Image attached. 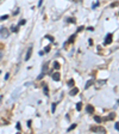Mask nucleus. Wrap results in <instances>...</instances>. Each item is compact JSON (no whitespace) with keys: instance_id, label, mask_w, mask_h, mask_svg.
I'll use <instances>...</instances> for the list:
<instances>
[{"instance_id":"1","label":"nucleus","mask_w":119,"mask_h":134,"mask_svg":"<svg viewBox=\"0 0 119 134\" xmlns=\"http://www.w3.org/2000/svg\"><path fill=\"white\" fill-rule=\"evenodd\" d=\"M0 36L3 37V38H7L10 36V31L6 28H0Z\"/></svg>"},{"instance_id":"2","label":"nucleus","mask_w":119,"mask_h":134,"mask_svg":"<svg viewBox=\"0 0 119 134\" xmlns=\"http://www.w3.org/2000/svg\"><path fill=\"white\" fill-rule=\"evenodd\" d=\"M91 131L93 132H100V133H106V129L104 127H91Z\"/></svg>"},{"instance_id":"3","label":"nucleus","mask_w":119,"mask_h":134,"mask_svg":"<svg viewBox=\"0 0 119 134\" xmlns=\"http://www.w3.org/2000/svg\"><path fill=\"white\" fill-rule=\"evenodd\" d=\"M31 54H32V46H30L28 49V52H26V56H25V61H28L29 59L31 58Z\"/></svg>"},{"instance_id":"4","label":"nucleus","mask_w":119,"mask_h":134,"mask_svg":"<svg viewBox=\"0 0 119 134\" xmlns=\"http://www.w3.org/2000/svg\"><path fill=\"white\" fill-rule=\"evenodd\" d=\"M111 42H112V34H108L105 38V44H110Z\"/></svg>"},{"instance_id":"5","label":"nucleus","mask_w":119,"mask_h":134,"mask_svg":"<svg viewBox=\"0 0 119 134\" xmlns=\"http://www.w3.org/2000/svg\"><path fill=\"white\" fill-rule=\"evenodd\" d=\"M51 77H53V80H55V81H58L60 80V79H61V77H60V73H53V75H51Z\"/></svg>"},{"instance_id":"6","label":"nucleus","mask_w":119,"mask_h":134,"mask_svg":"<svg viewBox=\"0 0 119 134\" xmlns=\"http://www.w3.org/2000/svg\"><path fill=\"white\" fill-rule=\"evenodd\" d=\"M87 113H89V114H93V113H94V108H93L92 105H88V107H87Z\"/></svg>"},{"instance_id":"7","label":"nucleus","mask_w":119,"mask_h":134,"mask_svg":"<svg viewBox=\"0 0 119 134\" xmlns=\"http://www.w3.org/2000/svg\"><path fill=\"white\" fill-rule=\"evenodd\" d=\"M79 92V89H76V87H74V89L72 90V91H70V96H75L76 95V93H78Z\"/></svg>"},{"instance_id":"8","label":"nucleus","mask_w":119,"mask_h":134,"mask_svg":"<svg viewBox=\"0 0 119 134\" xmlns=\"http://www.w3.org/2000/svg\"><path fill=\"white\" fill-rule=\"evenodd\" d=\"M81 108H82V103H81V102H79V103H76V110H78V111H80V110H81Z\"/></svg>"},{"instance_id":"9","label":"nucleus","mask_w":119,"mask_h":134,"mask_svg":"<svg viewBox=\"0 0 119 134\" xmlns=\"http://www.w3.org/2000/svg\"><path fill=\"white\" fill-rule=\"evenodd\" d=\"M60 67H61V66H60V64H58L57 61L54 62V68H55V70H60Z\"/></svg>"},{"instance_id":"10","label":"nucleus","mask_w":119,"mask_h":134,"mask_svg":"<svg viewBox=\"0 0 119 134\" xmlns=\"http://www.w3.org/2000/svg\"><path fill=\"white\" fill-rule=\"evenodd\" d=\"M94 121H95V122H98V123H100V122H101V117L94 116Z\"/></svg>"},{"instance_id":"11","label":"nucleus","mask_w":119,"mask_h":134,"mask_svg":"<svg viewBox=\"0 0 119 134\" xmlns=\"http://www.w3.org/2000/svg\"><path fill=\"white\" fill-rule=\"evenodd\" d=\"M92 84H93V81H92V80L87 81V84H86V86H85V89H88V87H89V86H91Z\"/></svg>"},{"instance_id":"12","label":"nucleus","mask_w":119,"mask_h":134,"mask_svg":"<svg viewBox=\"0 0 119 134\" xmlns=\"http://www.w3.org/2000/svg\"><path fill=\"white\" fill-rule=\"evenodd\" d=\"M68 85H69V86H74V80H73V79H70L69 81H68Z\"/></svg>"},{"instance_id":"13","label":"nucleus","mask_w":119,"mask_h":134,"mask_svg":"<svg viewBox=\"0 0 119 134\" xmlns=\"http://www.w3.org/2000/svg\"><path fill=\"white\" fill-rule=\"evenodd\" d=\"M48 93H49V91H48V86L47 85H44V95L48 96Z\"/></svg>"},{"instance_id":"14","label":"nucleus","mask_w":119,"mask_h":134,"mask_svg":"<svg viewBox=\"0 0 119 134\" xmlns=\"http://www.w3.org/2000/svg\"><path fill=\"white\" fill-rule=\"evenodd\" d=\"M7 18H8V16H7V14H5V16L0 17V20H5V19H7Z\"/></svg>"},{"instance_id":"15","label":"nucleus","mask_w":119,"mask_h":134,"mask_svg":"<svg viewBox=\"0 0 119 134\" xmlns=\"http://www.w3.org/2000/svg\"><path fill=\"white\" fill-rule=\"evenodd\" d=\"M75 127H76V125H72V126H70V127H69V128H68V132H70V131H72V129H74Z\"/></svg>"},{"instance_id":"16","label":"nucleus","mask_w":119,"mask_h":134,"mask_svg":"<svg viewBox=\"0 0 119 134\" xmlns=\"http://www.w3.org/2000/svg\"><path fill=\"white\" fill-rule=\"evenodd\" d=\"M114 116H116V115H114L113 113H112L111 115H108V119H110V120H113V119H114Z\"/></svg>"},{"instance_id":"17","label":"nucleus","mask_w":119,"mask_h":134,"mask_svg":"<svg viewBox=\"0 0 119 134\" xmlns=\"http://www.w3.org/2000/svg\"><path fill=\"white\" fill-rule=\"evenodd\" d=\"M55 109H56V104L55 103H53V105H51V111H55Z\"/></svg>"},{"instance_id":"18","label":"nucleus","mask_w":119,"mask_h":134,"mask_svg":"<svg viewBox=\"0 0 119 134\" xmlns=\"http://www.w3.org/2000/svg\"><path fill=\"white\" fill-rule=\"evenodd\" d=\"M12 31H13V32H17V31H18V29H17V26H12V29H11Z\"/></svg>"},{"instance_id":"19","label":"nucleus","mask_w":119,"mask_h":134,"mask_svg":"<svg viewBox=\"0 0 119 134\" xmlns=\"http://www.w3.org/2000/svg\"><path fill=\"white\" fill-rule=\"evenodd\" d=\"M43 77H44V72H43V73H41V74L38 75V79H42V78H43Z\"/></svg>"},{"instance_id":"20","label":"nucleus","mask_w":119,"mask_h":134,"mask_svg":"<svg viewBox=\"0 0 119 134\" xmlns=\"http://www.w3.org/2000/svg\"><path fill=\"white\" fill-rule=\"evenodd\" d=\"M45 37H47V38L49 40V41H54V38H53L51 36H49V35H48V36H45Z\"/></svg>"},{"instance_id":"21","label":"nucleus","mask_w":119,"mask_h":134,"mask_svg":"<svg viewBox=\"0 0 119 134\" xmlns=\"http://www.w3.org/2000/svg\"><path fill=\"white\" fill-rule=\"evenodd\" d=\"M1 59H3V50L0 49V60H1Z\"/></svg>"},{"instance_id":"22","label":"nucleus","mask_w":119,"mask_h":134,"mask_svg":"<svg viewBox=\"0 0 119 134\" xmlns=\"http://www.w3.org/2000/svg\"><path fill=\"white\" fill-rule=\"evenodd\" d=\"M114 127H116V129H118V131H119V122L116 123V126H114Z\"/></svg>"},{"instance_id":"23","label":"nucleus","mask_w":119,"mask_h":134,"mask_svg":"<svg viewBox=\"0 0 119 134\" xmlns=\"http://www.w3.org/2000/svg\"><path fill=\"white\" fill-rule=\"evenodd\" d=\"M49 50H50V47H49V46H48V47L45 48V52H47V53H48V52H49Z\"/></svg>"},{"instance_id":"24","label":"nucleus","mask_w":119,"mask_h":134,"mask_svg":"<svg viewBox=\"0 0 119 134\" xmlns=\"http://www.w3.org/2000/svg\"><path fill=\"white\" fill-rule=\"evenodd\" d=\"M22 24H25V20H20V22H19V25H22Z\"/></svg>"}]
</instances>
